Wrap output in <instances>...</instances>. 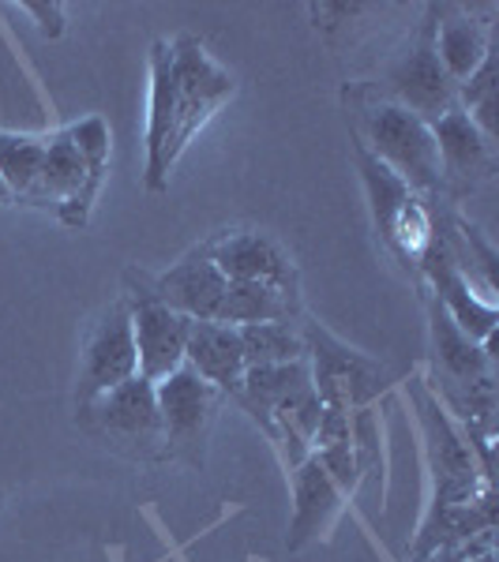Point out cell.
Listing matches in <instances>:
<instances>
[{
  "label": "cell",
  "instance_id": "17",
  "mask_svg": "<svg viewBox=\"0 0 499 562\" xmlns=\"http://www.w3.org/2000/svg\"><path fill=\"white\" fill-rule=\"evenodd\" d=\"M301 312L297 289L259 285V281H230L225 301L218 307V323L248 326V323H293Z\"/></svg>",
  "mask_w": 499,
  "mask_h": 562
},
{
  "label": "cell",
  "instance_id": "13",
  "mask_svg": "<svg viewBox=\"0 0 499 562\" xmlns=\"http://www.w3.org/2000/svg\"><path fill=\"white\" fill-rule=\"evenodd\" d=\"M225 289H230L225 274L199 251V256H188L177 267H169L154 285V296L192 323H218Z\"/></svg>",
  "mask_w": 499,
  "mask_h": 562
},
{
  "label": "cell",
  "instance_id": "21",
  "mask_svg": "<svg viewBox=\"0 0 499 562\" xmlns=\"http://www.w3.org/2000/svg\"><path fill=\"white\" fill-rule=\"evenodd\" d=\"M23 12L38 15L42 34H49V38H60V31H65V8L60 4H23Z\"/></svg>",
  "mask_w": 499,
  "mask_h": 562
},
{
  "label": "cell",
  "instance_id": "12",
  "mask_svg": "<svg viewBox=\"0 0 499 562\" xmlns=\"http://www.w3.org/2000/svg\"><path fill=\"white\" fill-rule=\"evenodd\" d=\"M203 256L225 274V281H259V285L297 289L293 262L267 233L225 229L203 248Z\"/></svg>",
  "mask_w": 499,
  "mask_h": 562
},
{
  "label": "cell",
  "instance_id": "5",
  "mask_svg": "<svg viewBox=\"0 0 499 562\" xmlns=\"http://www.w3.org/2000/svg\"><path fill=\"white\" fill-rule=\"evenodd\" d=\"M90 420L98 439L109 450L132 458V461H162L166 458V431H162L158 394L154 383L143 375L129 379V383L106 390L102 397L79 409Z\"/></svg>",
  "mask_w": 499,
  "mask_h": 562
},
{
  "label": "cell",
  "instance_id": "20",
  "mask_svg": "<svg viewBox=\"0 0 499 562\" xmlns=\"http://www.w3.org/2000/svg\"><path fill=\"white\" fill-rule=\"evenodd\" d=\"M244 368H267V364H293L308 360L304 334L293 323H248L237 326Z\"/></svg>",
  "mask_w": 499,
  "mask_h": 562
},
{
  "label": "cell",
  "instance_id": "18",
  "mask_svg": "<svg viewBox=\"0 0 499 562\" xmlns=\"http://www.w3.org/2000/svg\"><path fill=\"white\" fill-rule=\"evenodd\" d=\"M432 341H435V364H440L451 386L466 390L492 375V357L474 338H466L440 304L432 307Z\"/></svg>",
  "mask_w": 499,
  "mask_h": 562
},
{
  "label": "cell",
  "instance_id": "9",
  "mask_svg": "<svg viewBox=\"0 0 499 562\" xmlns=\"http://www.w3.org/2000/svg\"><path fill=\"white\" fill-rule=\"evenodd\" d=\"M421 274L432 278L435 285V296H440V307L451 315V323L458 326L466 338H474L480 349L492 357V338H496V304L480 301L477 289L469 285V278L458 270V262L451 259L447 244H443L440 229H435V240L429 248V256H424V267Z\"/></svg>",
  "mask_w": 499,
  "mask_h": 562
},
{
  "label": "cell",
  "instance_id": "8",
  "mask_svg": "<svg viewBox=\"0 0 499 562\" xmlns=\"http://www.w3.org/2000/svg\"><path fill=\"white\" fill-rule=\"evenodd\" d=\"M135 375H140V352H135V338H132V304H113L95 323V330H90L84 346L76 405L87 409L95 397H102L106 390L129 383Z\"/></svg>",
  "mask_w": 499,
  "mask_h": 562
},
{
  "label": "cell",
  "instance_id": "11",
  "mask_svg": "<svg viewBox=\"0 0 499 562\" xmlns=\"http://www.w3.org/2000/svg\"><path fill=\"white\" fill-rule=\"evenodd\" d=\"M188 326H192V319L166 307L154 293L132 307V338L135 352H140V375L147 383H162V379L185 368Z\"/></svg>",
  "mask_w": 499,
  "mask_h": 562
},
{
  "label": "cell",
  "instance_id": "16",
  "mask_svg": "<svg viewBox=\"0 0 499 562\" xmlns=\"http://www.w3.org/2000/svg\"><path fill=\"white\" fill-rule=\"evenodd\" d=\"M339 484L326 476V469L308 454L293 469V529H289V548H304L320 532L331 529L334 514H339Z\"/></svg>",
  "mask_w": 499,
  "mask_h": 562
},
{
  "label": "cell",
  "instance_id": "23",
  "mask_svg": "<svg viewBox=\"0 0 499 562\" xmlns=\"http://www.w3.org/2000/svg\"><path fill=\"white\" fill-rule=\"evenodd\" d=\"M0 203H12V195H8V188L0 184Z\"/></svg>",
  "mask_w": 499,
  "mask_h": 562
},
{
  "label": "cell",
  "instance_id": "6",
  "mask_svg": "<svg viewBox=\"0 0 499 562\" xmlns=\"http://www.w3.org/2000/svg\"><path fill=\"white\" fill-rule=\"evenodd\" d=\"M154 394H158L162 431H166V458L199 465L222 394L207 379H199L188 364L174 371L169 379H162V383H154Z\"/></svg>",
  "mask_w": 499,
  "mask_h": 562
},
{
  "label": "cell",
  "instance_id": "22",
  "mask_svg": "<svg viewBox=\"0 0 499 562\" xmlns=\"http://www.w3.org/2000/svg\"><path fill=\"white\" fill-rule=\"evenodd\" d=\"M421 562H469V559L455 555V551H432V555H424Z\"/></svg>",
  "mask_w": 499,
  "mask_h": 562
},
{
  "label": "cell",
  "instance_id": "10",
  "mask_svg": "<svg viewBox=\"0 0 499 562\" xmlns=\"http://www.w3.org/2000/svg\"><path fill=\"white\" fill-rule=\"evenodd\" d=\"M435 147H440V169H443V192H477L496 177V143L477 132L462 109L440 116L432 124Z\"/></svg>",
  "mask_w": 499,
  "mask_h": 562
},
{
  "label": "cell",
  "instance_id": "7",
  "mask_svg": "<svg viewBox=\"0 0 499 562\" xmlns=\"http://www.w3.org/2000/svg\"><path fill=\"white\" fill-rule=\"evenodd\" d=\"M379 98L410 109V113H417L429 124H435L440 116H447L458 109V87L451 83L447 71L440 65V57H435L432 23L424 26V34L402 53V57L391 60Z\"/></svg>",
  "mask_w": 499,
  "mask_h": 562
},
{
  "label": "cell",
  "instance_id": "19",
  "mask_svg": "<svg viewBox=\"0 0 499 562\" xmlns=\"http://www.w3.org/2000/svg\"><path fill=\"white\" fill-rule=\"evenodd\" d=\"M312 386V368L308 360H293V364H267V368H244L241 383V402L248 405L252 416L263 420L278 402H286L289 394Z\"/></svg>",
  "mask_w": 499,
  "mask_h": 562
},
{
  "label": "cell",
  "instance_id": "4",
  "mask_svg": "<svg viewBox=\"0 0 499 562\" xmlns=\"http://www.w3.org/2000/svg\"><path fill=\"white\" fill-rule=\"evenodd\" d=\"M357 166H361V180H365L379 237H384L387 248H391L413 274H421L424 256H429V248L435 240V222H432L429 203L417 192H410L391 169L379 166L361 143H357Z\"/></svg>",
  "mask_w": 499,
  "mask_h": 562
},
{
  "label": "cell",
  "instance_id": "3",
  "mask_svg": "<svg viewBox=\"0 0 499 562\" xmlns=\"http://www.w3.org/2000/svg\"><path fill=\"white\" fill-rule=\"evenodd\" d=\"M357 113H361V147L379 166L391 169L424 203L443 195L440 147H435L429 121H421L410 109L387 102L379 94H357Z\"/></svg>",
  "mask_w": 499,
  "mask_h": 562
},
{
  "label": "cell",
  "instance_id": "2",
  "mask_svg": "<svg viewBox=\"0 0 499 562\" xmlns=\"http://www.w3.org/2000/svg\"><path fill=\"white\" fill-rule=\"evenodd\" d=\"M109 143L113 139L102 116H84L68 128L45 135L42 211H57L71 229L90 222L109 173Z\"/></svg>",
  "mask_w": 499,
  "mask_h": 562
},
{
  "label": "cell",
  "instance_id": "15",
  "mask_svg": "<svg viewBox=\"0 0 499 562\" xmlns=\"http://www.w3.org/2000/svg\"><path fill=\"white\" fill-rule=\"evenodd\" d=\"M432 15L440 20V23H432L435 57H440L451 83L462 87L480 65H485L488 53H492L488 23H480L466 12H440V8H432Z\"/></svg>",
  "mask_w": 499,
  "mask_h": 562
},
{
  "label": "cell",
  "instance_id": "14",
  "mask_svg": "<svg viewBox=\"0 0 499 562\" xmlns=\"http://www.w3.org/2000/svg\"><path fill=\"white\" fill-rule=\"evenodd\" d=\"M185 364L207 379L218 394H241L244 383V352L237 326L225 323H192L188 326V352Z\"/></svg>",
  "mask_w": 499,
  "mask_h": 562
},
{
  "label": "cell",
  "instance_id": "1",
  "mask_svg": "<svg viewBox=\"0 0 499 562\" xmlns=\"http://www.w3.org/2000/svg\"><path fill=\"white\" fill-rule=\"evenodd\" d=\"M237 94V79L207 53V45L180 34L151 49V98H147V192H166L180 154L222 105Z\"/></svg>",
  "mask_w": 499,
  "mask_h": 562
}]
</instances>
